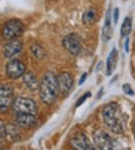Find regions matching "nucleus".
Instances as JSON below:
<instances>
[{
    "mask_svg": "<svg viewBox=\"0 0 135 150\" xmlns=\"http://www.w3.org/2000/svg\"><path fill=\"white\" fill-rule=\"evenodd\" d=\"M103 120L104 124L115 134H123L125 129L124 124V118L122 114V109H120L119 104L116 103H109L108 105H105L103 109Z\"/></svg>",
    "mask_w": 135,
    "mask_h": 150,
    "instance_id": "f257e3e1",
    "label": "nucleus"
},
{
    "mask_svg": "<svg viewBox=\"0 0 135 150\" xmlns=\"http://www.w3.org/2000/svg\"><path fill=\"white\" fill-rule=\"evenodd\" d=\"M40 98L45 104H54L58 100L59 96V86H58V79L57 75L53 71H46L44 74L43 79L40 80Z\"/></svg>",
    "mask_w": 135,
    "mask_h": 150,
    "instance_id": "f03ea898",
    "label": "nucleus"
},
{
    "mask_svg": "<svg viewBox=\"0 0 135 150\" xmlns=\"http://www.w3.org/2000/svg\"><path fill=\"white\" fill-rule=\"evenodd\" d=\"M24 33V25L18 19H11L9 20L3 28V38L5 40H13L23 35Z\"/></svg>",
    "mask_w": 135,
    "mask_h": 150,
    "instance_id": "7ed1b4c3",
    "label": "nucleus"
},
{
    "mask_svg": "<svg viewBox=\"0 0 135 150\" xmlns=\"http://www.w3.org/2000/svg\"><path fill=\"white\" fill-rule=\"evenodd\" d=\"M14 112H28V114H36L38 112V104L29 98L19 96L14 99L13 103Z\"/></svg>",
    "mask_w": 135,
    "mask_h": 150,
    "instance_id": "20e7f679",
    "label": "nucleus"
},
{
    "mask_svg": "<svg viewBox=\"0 0 135 150\" xmlns=\"http://www.w3.org/2000/svg\"><path fill=\"white\" fill-rule=\"evenodd\" d=\"M14 103V90L8 84H0V112H6V110Z\"/></svg>",
    "mask_w": 135,
    "mask_h": 150,
    "instance_id": "39448f33",
    "label": "nucleus"
},
{
    "mask_svg": "<svg viewBox=\"0 0 135 150\" xmlns=\"http://www.w3.org/2000/svg\"><path fill=\"white\" fill-rule=\"evenodd\" d=\"M93 140L96 148L99 149H113L115 146L114 139L110 138L108 133H105L104 130H96L93 134Z\"/></svg>",
    "mask_w": 135,
    "mask_h": 150,
    "instance_id": "423d86ee",
    "label": "nucleus"
},
{
    "mask_svg": "<svg viewBox=\"0 0 135 150\" xmlns=\"http://www.w3.org/2000/svg\"><path fill=\"white\" fill-rule=\"evenodd\" d=\"M58 86H59V93L61 94V95L66 96L69 93H70L71 88L74 85V78L70 73L68 71H63L60 73L58 76Z\"/></svg>",
    "mask_w": 135,
    "mask_h": 150,
    "instance_id": "0eeeda50",
    "label": "nucleus"
},
{
    "mask_svg": "<svg viewBox=\"0 0 135 150\" xmlns=\"http://www.w3.org/2000/svg\"><path fill=\"white\" fill-rule=\"evenodd\" d=\"M63 45L71 55H79L81 51V41L76 34H68L64 38Z\"/></svg>",
    "mask_w": 135,
    "mask_h": 150,
    "instance_id": "6e6552de",
    "label": "nucleus"
},
{
    "mask_svg": "<svg viewBox=\"0 0 135 150\" xmlns=\"http://www.w3.org/2000/svg\"><path fill=\"white\" fill-rule=\"evenodd\" d=\"M25 64L20 60H10L6 64V75L10 79H18L25 74Z\"/></svg>",
    "mask_w": 135,
    "mask_h": 150,
    "instance_id": "1a4fd4ad",
    "label": "nucleus"
},
{
    "mask_svg": "<svg viewBox=\"0 0 135 150\" xmlns=\"http://www.w3.org/2000/svg\"><path fill=\"white\" fill-rule=\"evenodd\" d=\"M23 50V43L20 40H11L4 46V56L6 59H13L19 55Z\"/></svg>",
    "mask_w": 135,
    "mask_h": 150,
    "instance_id": "9d476101",
    "label": "nucleus"
},
{
    "mask_svg": "<svg viewBox=\"0 0 135 150\" xmlns=\"http://www.w3.org/2000/svg\"><path fill=\"white\" fill-rule=\"evenodd\" d=\"M70 144L74 149H80V150H85V149H93L90 145L89 140H88L86 135L84 133H78L76 135H74L70 140Z\"/></svg>",
    "mask_w": 135,
    "mask_h": 150,
    "instance_id": "9b49d317",
    "label": "nucleus"
},
{
    "mask_svg": "<svg viewBox=\"0 0 135 150\" xmlns=\"http://www.w3.org/2000/svg\"><path fill=\"white\" fill-rule=\"evenodd\" d=\"M15 120L23 128H30L36 124V118L34 114H28V112H15Z\"/></svg>",
    "mask_w": 135,
    "mask_h": 150,
    "instance_id": "f8f14e48",
    "label": "nucleus"
},
{
    "mask_svg": "<svg viewBox=\"0 0 135 150\" xmlns=\"http://www.w3.org/2000/svg\"><path fill=\"white\" fill-rule=\"evenodd\" d=\"M23 83L24 85L29 89L30 91H35V90H39V86H40V81L38 80V78L35 76L34 73L31 71H28L23 75Z\"/></svg>",
    "mask_w": 135,
    "mask_h": 150,
    "instance_id": "ddd939ff",
    "label": "nucleus"
},
{
    "mask_svg": "<svg viewBox=\"0 0 135 150\" xmlns=\"http://www.w3.org/2000/svg\"><path fill=\"white\" fill-rule=\"evenodd\" d=\"M116 64H118V50L113 49L108 56V60H106V74L108 75L113 74V71L116 68Z\"/></svg>",
    "mask_w": 135,
    "mask_h": 150,
    "instance_id": "4468645a",
    "label": "nucleus"
},
{
    "mask_svg": "<svg viewBox=\"0 0 135 150\" xmlns=\"http://www.w3.org/2000/svg\"><path fill=\"white\" fill-rule=\"evenodd\" d=\"M96 20H98L96 10H94V9H88V10H85V13H84V15H83V23L84 24L91 25V24H94Z\"/></svg>",
    "mask_w": 135,
    "mask_h": 150,
    "instance_id": "2eb2a0df",
    "label": "nucleus"
},
{
    "mask_svg": "<svg viewBox=\"0 0 135 150\" xmlns=\"http://www.w3.org/2000/svg\"><path fill=\"white\" fill-rule=\"evenodd\" d=\"M111 35H113V30H111V24H110V11H108L106 14V19H105V24H104V28H103V40L104 41H108Z\"/></svg>",
    "mask_w": 135,
    "mask_h": 150,
    "instance_id": "dca6fc26",
    "label": "nucleus"
},
{
    "mask_svg": "<svg viewBox=\"0 0 135 150\" xmlns=\"http://www.w3.org/2000/svg\"><path fill=\"white\" fill-rule=\"evenodd\" d=\"M5 129H6V135L13 140V142H19L20 140V133H19V129H18L15 125L8 124V125H5Z\"/></svg>",
    "mask_w": 135,
    "mask_h": 150,
    "instance_id": "f3484780",
    "label": "nucleus"
},
{
    "mask_svg": "<svg viewBox=\"0 0 135 150\" xmlns=\"http://www.w3.org/2000/svg\"><path fill=\"white\" fill-rule=\"evenodd\" d=\"M130 31H131V18L128 16V18H125V20H124L123 25H122L120 36H122V38H127L130 34Z\"/></svg>",
    "mask_w": 135,
    "mask_h": 150,
    "instance_id": "a211bd4d",
    "label": "nucleus"
},
{
    "mask_svg": "<svg viewBox=\"0 0 135 150\" xmlns=\"http://www.w3.org/2000/svg\"><path fill=\"white\" fill-rule=\"evenodd\" d=\"M30 50H31V54L34 55L36 59H43L45 56V50H44L43 46L39 45V44H33Z\"/></svg>",
    "mask_w": 135,
    "mask_h": 150,
    "instance_id": "6ab92c4d",
    "label": "nucleus"
},
{
    "mask_svg": "<svg viewBox=\"0 0 135 150\" xmlns=\"http://www.w3.org/2000/svg\"><path fill=\"white\" fill-rule=\"evenodd\" d=\"M6 137V129H5V125H4L3 120H0V145L3 144L4 139Z\"/></svg>",
    "mask_w": 135,
    "mask_h": 150,
    "instance_id": "aec40b11",
    "label": "nucleus"
},
{
    "mask_svg": "<svg viewBox=\"0 0 135 150\" xmlns=\"http://www.w3.org/2000/svg\"><path fill=\"white\" fill-rule=\"evenodd\" d=\"M90 96H91V94H90V93H85V94H84V95L80 98V99H79V100L76 101L75 106H76V108H78V106H80L81 104H84V103H85V100H86V99H89Z\"/></svg>",
    "mask_w": 135,
    "mask_h": 150,
    "instance_id": "412c9836",
    "label": "nucleus"
},
{
    "mask_svg": "<svg viewBox=\"0 0 135 150\" xmlns=\"http://www.w3.org/2000/svg\"><path fill=\"white\" fill-rule=\"evenodd\" d=\"M123 90L125 94H128V95H134V90H133V88L129 85V84H124L123 85Z\"/></svg>",
    "mask_w": 135,
    "mask_h": 150,
    "instance_id": "4be33fe9",
    "label": "nucleus"
},
{
    "mask_svg": "<svg viewBox=\"0 0 135 150\" xmlns=\"http://www.w3.org/2000/svg\"><path fill=\"white\" fill-rule=\"evenodd\" d=\"M113 19H114V23L116 24L119 20V9H114V15H113Z\"/></svg>",
    "mask_w": 135,
    "mask_h": 150,
    "instance_id": "5701e85b",
    "label": "nucleus"
},
{
    "mask_svg": "<svg viewBox=\"0 0 135 150\" xmlns=\"http://www.w3.org/2000/svg\"><path fill=\"white\" fill-rule=\"evenodd\" d=\"M86 78H88V74H83V75H81V78H80V80H79V84L81 85V84L85 83V79H86Z\"/></svg>",
    "mask_w": 135,
    "mask_h": 150,
    "instance_id": "b1692460",
    "label": "nucleus"
},
{
    "mask_svg": "<svg viewBox=\"0 0 135 150\" xmlns=\"http://www.w3.org/2000/svg\"><path fill=\"white\" fill-rule=\"evenodd\" d=\"M125 51H129V39H127V41H125Z\"/></svg>",
    "mask_w": 135,
    "mask_h": 150,
    "instance_id": "393cba45",
    "label": "nucleus"
},
{
    "mask_svg": "<svg viewBox=\"0 0 135 150\" xmlns=\"http://www.w3.org/2000/svg\"><path fill=\"white\" fill-rule=\"evenodd\" d=\"M101 95H103V89H101V90H100V93H99V95H98V99H99V98H100Z\"/></svg>",
    "mask_w": 135,
    "mask_h": 150,
    "instance_id": "a878e982",
    "label": "nucleus"
},
{
    "mask_svg": "<svg viewBox=\"0 0 135 150\" xmlns=\"http://www.w3.org/2000/svg\"><path fill=\"white\" fill-rule=\"evenodd\" d=\"M134 137H135V124H134Z\"/></svg>",
    "mask_w": 135,
    "mask_h": 150,
    "instance_id": "bb28decb",
    "label": "nucleus"
}]
</instances>
